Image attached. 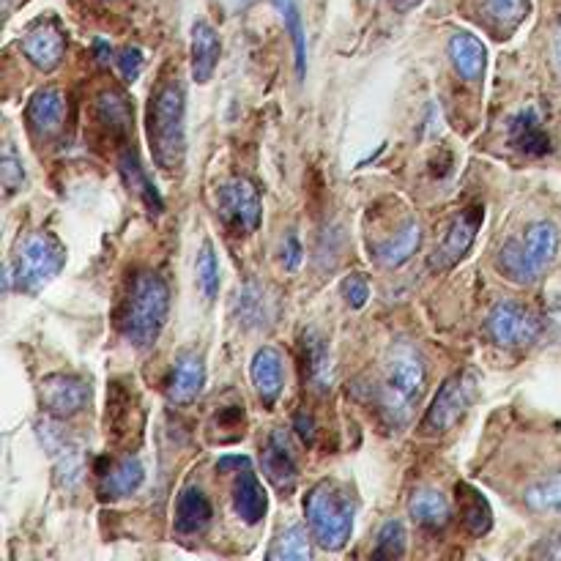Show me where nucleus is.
<instances>
[{
    "mask_svg": "<svg viewBox=\"0 0 561 561\" xmlns=\"http://www.w3.org/2000/svg\"><path fill=\"white\" fill-rule=\"evenodd\" d=\"M167 312H170L167 282L151 271L137 274L129 285L121 315H118V326H121L126 343H132L140 351L151 348L165 329Z\"/></svg>",
    "mask_w": 561,
    "mask_h": 561,
    "instance_id": "obj_1",
    "label": "nucleus"
},
{
    "mask_svg": "<svg viewBox=\"0 0 561 561\" xmlns=\"http://www.w3.org/2000/svg\"><path fill=\"white\" fill-rule=\"evenodd\" d=\"M304 515L312 540L323 551H343L354 531V493L340 479H321L304 499Z\"/></svg>",
    "mask_w": 561,
    "mask_h": 561,
    "instance_id": "obj_2",
    "label": "nucleus"
},
{
    "mask_svg": "<svg viewBox=\"0 0 561 561\" xmlns=\"http://www.w3.org/2000/svg\"><path fill=\"white\" fill-rule=\"evenodd\" d=\"M184 91L181 85L167 80L156 88L148 104V143L154 162L167 173L184 165L187 154V126H184Z\"/></svg>",
    "mask_w": 561,
    "mask_h": 561,
    "instance_id": "obj_3",
    "label": "nucleus"
},
{
    "mask_svg": "<svg viewBox=\"0 0 561 561\" xmlns=\"http://www.w3.org/2000/svg\"><path fill=\"white\" fill-rule=\"evenodd\" d=\"M559 252V230L553 222H531L523 236L510 239L496 255V269L515 285H531L551 269Z\"/></svg>",
    "mask_w": 561,
    "mask_h": 561,
    "instance_id": "obj_4",
    "label": "nucleus"
},
{
    "mask_svg": "<svg viewBox=\"0 0 561 561\" xmlns=\"http://www.w3.org/2000/svg\"><path fill=\"white\" fill-rule=\"evenodd\" d=\"M425 389V364L411 345H397L389 354L384 384L378 389L381 411L395 427L411 419V408Z\"/></svg>",
    "mask_w": 561,
    "mask_h": 561,
    "instance_id": "obj_5",
    "label": "nucleus"
},
{
    "mask_svg": "<svg viewBox=\"0 0 561 561\" xmlns=\"http://www.w3.org/2000/svg\"><path fill=\"white\" fill-rule=\"evenodd\" d=\"M66 263V250L52 233H33L22 241L17 258L6 269V285H17V291L39 293L61 274Z\"/></svg>",
    "mask_w": 561,
    "mask_h": 561,
    "instance_id": "obj_6",
    "label": "nucleus"
},
{
    "mask_svg": "<svg viewBox=\"0 0 561 561\" xmlns=\"http://www.w3.org/2000/svg\"><path fill=\"white\" fill-rule=\"evenodd\" d=\"M485 334L501 348H526L540 340L542 321L537 312L518 302H499L485 318Z\"/></svg>",
    "mask_w": 561,
    "mask_h": 561,
    "instance_id": "obj_7",
    "label": "nucleus"
},
{
    "mask_svg": "<svg viewBox=\"0 0 561 561\" xmlns=\"http://www.w3.org/2000/svg\"><path fill=\"white\" fill-rule=\"evenodd\" d=\"M471 400H474V378L468 373L449 375L419 425L422 436H441V433L452 430L463 419Z\"/></svg>",
    "mask_w": 561,
    "mask_h": 561,
    "instance_id": "obj_8",
    "label": "nucleus"
},
{
    "mask_svg": "<svg viewBox=\"0 0 561 561\" xmlns=\"http://www.w3.org/2000/svg\"><path fill=\"white\" fill-rule=\"evenodd\" d=\"M217 208L222 222L228 225L236 236H250L260 228L263 219V203H260L258 189L247 178H228L217 189Z\"/></svg>",
    "mask_w": 561,
    "mask_h": 561,
    "instance_id": "obj_9",
    "label": "nucleus"
},
{
    "mask_svg": "<svg viewBox=\"0 0 561 561\" xmlns=\"http://www.w3.org/2000/svg\"><path fill=\"white\" fill-rule=\"evenodd\" d=\"M485 219V208L479 206H468L460 211L458 217L449 222L447 236L441 239L433 255H430V269L433 271H449L458 266L460 260L466 258L471 244L477 239V230Z\"/></svg>",
    "mask_w": 561,
    "mask_h": 561,
    "instance_id": "obj_10",
    "label": "nucleus"
},
{
    "mask_svg": "<svg viewBox=\"0 0 561 561\" xmlns=\"http://www.w3.org/2000/svg\"><path fill=\"white\" fill-rule=\"evenodd\" d=\"M39 400H42L44 411L55 419H69L77 416L88 406L91 400V389L83 378L66 373L47 375L39 386Z\"/></svg>",
    "mask_w": 561,
    "mask_h": 561,
    "instance_id": "obj_11",
    "label": "nucleus"
},
{
    "mask_svg": "<svg viewBox=\"0 0 561 561\" xmlns=\"http://www.w3.org/2000/svg\"><path fill=\"white\" fill-rule=\"evenodd\" d=\"M39 438H42L44 449L55 460V468H58L63 482L77 485L80 477H83V447H80V441L69 436V433H63L61 427L52 425V422L39 425Z\"/></svg>",
    "mask_w": 561,
    "mask_h": 561,
    "instance_id": "obj_12",
    "label": "nucleus"
},
{
    "mask_svg": "<svg viewBox=\"0 0 561 561\" xmlns=\"http://www.w3.org/2000/svg\"><path fill=\"white\" fill-rule=\"evenodd\" d=\"M203 386H206V364H203V356L195 354V351L178 354L176 364H173V370H170V378H167V397H170V403L187 406L192 400H198Z\"/></svg>",
    "mask_w": 561,
    "mask_h": 561,
    "instance_id": "obj_13",
    "label": "nucleus"
},
{
    "mask_svg": "<svg viewBox=\"0 0 561 561\" xmlns=\"http://www.w3.org/2000/svg\"><path fill=\"white\" fill-rule=\"evenodd\" d=\"M263 474L269 479L271 485L277 490H293L296 479H299V466H296V458H293L291 444H288V436L285 430H274L263 447Z\"/></svg>",
    "mask_w": 561,
    "mask_h": 561,
    "instance_id": "obj_14",
    "label": "nucleus"
},
{
    "mask_svg": "<svg viewBox=\"0 0 561 561\" xmlns=\"http://www.w3.org/2000/svg\"><path fill=\"white\" fill-rule=\"evenodd\" d=\"M22 52L36 69L52 72L61 66L63 55H66V39L55 25L44 22V25H36L33 31H28V36L22 39Z\"/></svg>",
    "mask_w": 561,
    "mask_h": 561,
    "instance_id": "obj_15",
    "label": "nucleus"
},
{
    "mask_svg": "<svg viewBox=\"0 0 561 561\" xmlns=\"http://www.w3.org/2000/svg\"><path fill=\"white\" fill-rule=\"evenodd\" d=\"M250 378L263 408H274L282 395V356L269 345L255 351L250 364Z\"/></svg>",
    "mask_w": 561,
    "mask_h": 561,
    "instance_id": "obj_16",
    "label": "nucleus"
},
{
    "mask_svg": "<svg viewBox=\"0 0 561 561\" xmlns=\"http://www.w3.org/2000/svg\"><path fill=\"white\" fill-rule=\"evenodd\" d=\"M143 463L135 455H124L115 460L107 471H99V496L102 499H126L143 485Z\"/></svg>",
    "mask_w": 561,
    "mask_h": 561,
    "instance_id": "obj_17",
    "label": "nucleus"
},
{
    "mask_svg": "<svg viewBox=\"0 0 561 561\" xmlns=\"http://www.w3.org/2000/svg\"><path fill=\"white\" fill-rule=\"evenodd\" d=\"M219 52H222V44H219L217 31L206 20L195 22L192 25V80L195 83L206 85L214 77Z\"/></svg>",
    "mask_w": 561,
    "mask_h": 561,
    "instance_id": "obj_18",
    "label": "nucleus"
},
{
    "mask_svg": "<svg viewBox=\"0 0 561 561\" xmlns=\"http://www.w3.org/2000/svg\"><path fill=\"white\" fill-rule=\"evenodd\" d=\"M510 146L526 156L551 154V137L537 110H523L510 121Z\"/></svg>",
    "mask_w": 561,
    "mask_h": 561,
    "instance_id": "obj_19",
    "label": "nucleus"
},
{
    "mask_svg": "<svg viewBox=\"0 0 561 561\" xmlns=\"http://www.w3.org/2000/svg\"><path fill=\"white\" fill-rule=\"evenodd\" d=\"M449 58H452V66L455 72L468 80V83H477L485 74V66H488V50L485 44L479 42L477 36L471 33H455L449 39Z\"/></svg>",
    "mask_w": 561,
    "mask_h": 561,
    "instance_id": "obj_20",
    "label": "nucleus"
},
{
    "mask_svg": "<svg viewBox=\"0 0 561 561\" xmlns=\"http://www.w3.org/2000/svg\"><path fill=\"white\" fill-rule=\"evenodd\" d=\"M25 115H28V124L36 135L50 137L61 129L63 115H66V99L58 88H44L33 96Z\"/></svg>",
    "mask_w": 561,
    "mask_h": 561,
    "instance_id": "obj_21",
    "label": "nucleus"
},
{
    "mask_svg": "<svg viewBox=\"0 0 561 561\" xmlns=\"http://www.w3.org/2000/svg\"><path fill=\"white\" fill-rule=\"evenodd\" d=\"M233 507H236V515L247 526H255V523L266 518L269 499H266V490L260 485V479L252 474L250 468H244V474L239 471L236 488H233Z\"/></svg>",
    "mask_w": 561,
    "mask_h": 561,
    "instance_id": "obj_22",
    "label": "nucleus"
},
{
    "mask_svg": "<svg viewBox=\"0 0 561 561\" xmlns=\"http://www.w3.org/2000/svg\"><path fill=\"white\" fill-rule=\"evenodd\" d=\"M419 241H422V228H419V222L408 219L395 236H389L384 244L375 247V258L386 269H397V266H403L414 258V252L419 250Z\"/></svg>",
    "mask_w": 561,
    "mask_h": 561,
    "instance_id": "obj_23",
    "label": "nucleus"
},
{
    "mask_svg": "<svg viewBox=\"0 0 561 561\" xmlns=\"http://www.w3.org/2000/svg\"><path fill=\"white\" fill-rule=\"evenodd\" d=\"M408 515L425 529H444L452 518V507H449L447 496L441 490L422 488L416 490L408 501Z\"/></svg>",
    "mask_w": 561,
    "mask_h": 561,
    "instance_id": "obj_24",
    "label": "nucleus"
},
{
    "mask_svg": "<svg viewBox=\"0 0 561 561\" xmlns=\"http://www.w3.org/2000/svg\"><path fill=\"white\" fill-rule=\"evenodd\" d=\"M211 523V501L200 488H184L176 501L178 534H200Z\"/></svg>",
    "mask_w": 561,
    "mask_h": 561,
    "instance_id": "obj_25",
    "label": "nucleus"
},
{
    "mask_svg": "<svg viewBox=\"0 0 561 561\" xmlns=\"http://www.w3.org/2000/svg\"><path fill=\"white\" fill-rule=\"evenodd\" d=\"M455 493H458L460 520H463L468 534H474V537L488 534L490 526H493V512H490L488 499H485L477 488L466 485V482H460L458 488H455Z\"/></svg>",
    "mask_w": 561,
    "mask_h": 561,
    "instance_id": "obj_26",
    "label": "nucleus"
},
{
    "mask_svg": "<svg viewBox=\"0 0 561 561\" xmlns=\"http://www.w3.org/2000/svg\"><path fill=\"white\" fill-rule=\"evenodd\" d=\"M118 167H121V176H124L126 187L132 189L137 198L146 203L148 211H151V214H162V211H165L162 195H159L154 184L148 181L146 170H143V165H140V159H137L135 151H124L121 159H118Z\"/></svg>",
    "mask_w": 561,
    "mask_h": 561,
    "instance_id": "obj_27",
    "label": "nucleus"
},
{
    "mask_svg": "<svg viewBox=\"0 0 561 561\" xmlns=\"http://www.w3.org/2000/svg\"><path fill=\"white\" fill-rule=\"evenodd\" d=\"M479 11L490 28L499 33H512L529 14V0H479Z\"/></svg>",
    "mask_w": 561,
    "mask_h": 561,
    "instance_id": "obj_28",
    "label": "nucleus"
},
{
    "mask_svg": "<svg viewBox=\"0 0 561 561\" xmlns=\"http://www.w3.org/2000/svg\"><path fill=\"white\" fill-rule=\"evenodd\" d=\"M96 115L113 135H126L132 126V107L124 96L115 91H104L96 96Z\"/></svg>",
    "mask_w": 561,
    "mask_h": 561,
    "instance_id": "obj_29",
    "label": "nucleus"
},
{
    "mask_svg": "<svg viewBox=\"0 0 561 561\" xmlns=\"http://www.w3.org/2000/svg\"><path fill=\"white\" fill-rule=\"evenodd\" d=\"M310 556V537H307V531L302 526H291V529L282 531L269 548V553H266L269 561H304L310 559Z\"/></svg>",
    "mask_w": 561,
    "mask_h": 561,
    "instance_id": "obj_30",
    "label": "nucleus"
},
{
    "mask_svg": "<svg viewBox=\"0 0 561 561\" xmlns=\"http://www.w3.org/2000/svg\"><path fill=\"white\" fill-rule=\"evenodd\" d=\"M277 9H280L282 20H285V28L291 33L293 39V50H296V74L299 80L307 72V42H304V25H302V14H299V3L296 0H274Z\"/></svg>",
    "mask_w": 561,
    "mask_h": 561,
    "instance_id": "obj_31",
    "label": "nucleus"
},
{
    "mask_svg": "<svg viewBox=\"0 0 561 561\" xmlns=\"http://www.w3.org/2000/svg\"><path fill=\"white\" fill-rule=\"evenodd\" d=\"M526 504H529L534 512H553V515H561V471L553 474V477H545L540 482H534L529 490H526Z\"/></svg>",
    "mask_w": 561,
    "mask_h": 561,
    "instance_id": "obj_32",
    "label": "nucleus"
},
{
    "mask_svg": "<svg viewBox=\"0 0 561 561\" xmlns=\"http://www.w3.org/2000/svg\"><path fill=\"white\" fill-rule=\"evenodd\" d=\"M304 345H307V373H310V381L315 384V389L326 392L329 384H332V359H329V351H326L323 340L312 337V334H307Z\"/></svg>",
    "mask_w": 561,
    "mask_h": 561,
    "instance_id": "obj_33",
    "label": "nucleus"
},
{
    "mask_svg": "<svg viewBox=\"0 0 561 561\" xmlns=\"http://www.w3.org/2000/svg\"><path fill=\"white\" fill-rule=\"evenodd\" d=\"M406 553V529L400 520H389L378 534L373 559H400Z\"/></svg>",
    "mask_w": 561,
    "mask_h": 561,
    "instance_id": "obj_34",
    "label": "nucleus"
},
{
    "mask_svg": "<svg viewBox=\"0 0 561 561\" xmlns=\"http://www.w3.org/2000/svg\"><path fill=\"white\" fill-rule=\"evenodd\" d=\"M198 282H200V291L206 293V299H217L219 263H217V255H214V247H211V241L203 244V250H200L198 255Z\"/></svg>",
    "mask_w": 561,
    "mask_h": 561,
    "instance_id": "obj_35",
    "label": "nucleus"
},
{
    "mask_svg": "<svg viewBox=\"0 0 561 561\" xmlns=\"http://www.w3.org/2000/svg\"><path fill=\"white\" fill-rule=\"evenodd\" d=\"M0 181H3V189H6L9 198L14 195V192H20L22 181H25V170H22L20 156L14 154V148L11 146L3 148V159H0Z\"/></svg>",
    "mask_w": 561,
    "mask_h": 561,
    "instance_id": "obj_36",
    "label": "nucleus"
},
{
    "mask_svg": "<svg viewBox=\"0 0 561 561\" xmlns=\"http://www.w3.org/2000/svg\"><path fill=\"white\" fill-rule=\"evenodd\" d=\"M343 299L354 310H359V307H364L367 304V299H370V285H367V280H364L362 274H351V277H345L343 280Z\"/></svg>",
    "mask_w": 561,
    "mask_h": 561,
    "instance_id": "obj_37",
    "label": "nucleus"
},
{
    "mask_svg": "<svg viewBox=\"0 0 561 561\" xmlns=\"http://www.w3.org/2000/svg\"><path fill=\"white\" fill-rule=\"evenodd\" d=\"M118 69H121V74L129 83H135L140 72H143V52H140V47H124L118 52Z\"/></svg>",
    "mask_w": 561,
    "mask_h": 561,
    "instance_id": "obj_38",
    "label": "nucleus"
},
{
    "mask_svg": "<svg viewBox=\"0 0 561 561\" xmlns=\"http://www.w3.org/2000/svg\"><path fill=\"white\" fill-rule=\"evenodd\" d=\"M534 556L561 561V531H556V534H551V537H545V540L534 548Z\"/></svg>",
    "mask_w": 561,
    "mask_h": 561,
    "instance_id": "obj_39",
    "label": "nucleus"
},
{
    "mask_svg": "<svg viewBox=\"0 0 561 561\" xmlns=\"http://www.w3.org/2000/svg\"><path fill=\"white\" fill-rule=\"evenodd\" d=\"M299 263H302V247H299V239L291 233V236L285 239V269L296 271L299 269Z\"/></svg>",
    "mask_w": 561,
    "mask_h": 561,
    "instance_id": "obj_40",
    "label": "nucleus"
},
{
    "mask_svg": "<svg viewBox=\"0 0 561 561\" xmlns=\"http://www.w3.org/2000/svg\"><path fill=\"white\" fill-rule=\"evenodd\" d=\"M296 430H299V436H302L304 444H312V441H315V422H312V416L307 414L296 416Z\"/></svg>",
    "mask_w": 561,
    "mask_h": 561,
    "instance_id": "obj_41",
    "label": "nucleus"
},
{
    "mask_svg": "<svg viewBox=\"0 0 561 561\" xmlns=\"http://www.w3.org/2000/svg\"><path fill=\"white\" fill-rule=\"evenodd\" d=\"M233 468H250V458H244V455H228V458H222L217 463V471H233Z\"/></svg>",
    "mask_w": 561,
    "mask_h": 561,
    "instance_id": "obj_42",
    "label": "nucleus"
},
{
    "mask_svg": "<svg viewBox=\"0 0 561 561\" xmlns=\"http://www.w3.org/2000/svg\"><path fill=\"white\" fill-rule=\"evenodd\" d=\"M94 52H96V61L99 63H110V58H113V47L104 42V39H96Z\"/></svg>",
    "mask_w": 561,
    "mask_h": 561,
    "instance_id": "obj_43",
    "label": "nucleus"
},
{
    "mask_svg": "<svg viewBox=\"0 0 561 561\" xmlns=\"http://www.w3.org/2000/svg\"><path fill=\"white\" fill-rule=\"evenodd\" d=\"M389 3H392L397 11H408V9H414V6H419L422 0H389Z\"/></svg>",
    "mask_w": 561,
    "mask_h": 561,
    "instance_id": "obj_44",
    "label": "nucleus"
},
{
    "mask_svg": "<svg viewBox=\"0 0 561 561\" xmlns=\"http://www.w3.org/2000/svg\"><path fill=\"white\" fill-rule=\"evenodd\" d=\"M553 55H556V66H559V72H561V25H559V31H556V44H553Z\"/></svg>",
    "mask_w": 561,
    "mask_h": 561,
    "instance_id": "obj_45",
    "label": "nucleus"
}]
</instances>
